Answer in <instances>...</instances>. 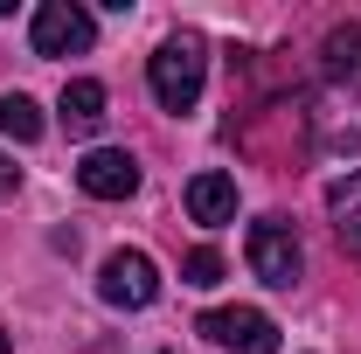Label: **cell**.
Here are the masks:
<instances>
[{
	"instance_id": "2",
	"label": "cell",
	"mask_w": 361,
	"mask_h": 354,
	"mask_svg": "<svg viewBox=\"0 0 361 354\" xmlns=\"http://www.w3.org/2000/svg\"><path fill=\"white\" fill-rule=\"evenodd\" d=\"M28 42H35V56H90L97 21H90V7H77V0H42L35 21H28Z\"/></svg>"
},
{
	"instance_id": "12",
	"label": "cell",
	"mask_w": 361,
	"mask_h": 354,
	"mask_svg": "<svg viewBox=\"0 0 361 354\" xmlns=\"http://www.w3.org/2000/svg\"><path fill=\"white\" fill-rule=\"evenodd\" d=\"M180 278H188V285H216V278H223V257H216V250H188V257H180Z\"/></svg>"
},
{
	"instance_id": "3",
	"label": "cell",
	"mask_w": 361,
	"mask_h": 354,
	"mask_svg": "<svg viewBox=\"0 0 361 354\" xmlns=\"http://www.w3.org/2000/svg\"><path fill=\"white\" fill-rule=\"evenodd\" d=\"M250 271H257L264 285H278V292H292V285H299L306 250H299L292 222H278V216H257V222H250Z\"/></svg>"
},
{
	"instance_id": "9",
	"label": "cell",
	"mask_w": 361,
	"mask_h": 354,
	"mask_svg": "<svg viewBox=\"0 0 361 354\" xmlns=\"http://www.w3.org/2000/svg\"><path fill=\"white\" fill-rule=\"evenodd\" d=\"M326 216H334V229H341V243L361 250V174H341L334 188H326Z\"/></svg>"
},
{
	"instance_id": "10",
	"label": "cell",
	"mask_w": 361,
	"mask_h": 354,
	"mask_svg": "<svg viewBox=\"0 0 361 354\" xmlns=\"http://www.w3.org/2000/svg\"><path fill=\"white\" fill-rule=\"evenodd\" d=\"M0 133L21 139V146H28V139H42V104H35L28 90H7V97H0Z\"/></svg>"
},
{
	"instance_id": "1",
	"label": "cell",
	"mask_w": 361,
	"mask_h": 354,
	"mask_svg": "<svg viewBox=\"0 0 361 354\" xmlns=\"http://www.w3.org/2000/svg\"><path fill=\"white\" fill-rule=\"evenodd\" d=\"M202 77H209V42H202L195 28L167 35V42L153 49V63H146V84H153V97H160L167 111H195Z\"/></svg>"
},
{
	"instance_id": "13",
	"label": "cell",
	"mask_w": 361,
	"mask_h": 354,
	"mask_svg": "<svg viewBox=\"0 0 361 354\" xmlns=\"http://www.w3.org/2000/svg\"><path fill=\"white\" fill-rule=\"evenodd\" d=\"M0 195H14V160L0 153Z\"/></svg>"
},
{
	"instance_id": "4",
	"label": "cell",
	"mask_w": 361,
	"mask_h": 354,
	"mask_svg": "<svg viewBox=\"0 0 361 354\" xmlns=\"http://www.w3.org/2000/svg\"><path fill=\"white\" fill-rule=\"evenodd\" d=\"M97 299H104V306H126V312L153 306V299H160V264H153L146 250H111L104 271H97Z\"/></svg>"
},
{
	"instance_id": "8",
	"label": "cell",
	"mask_w": 361,
	"mask_h": 354,
	"mask_svg": "<svg viewBox=\"0 0 361 354\" xmlns=\"http://www.w3.org/2000/svg\"><path fill=\"white\" fill-rule=\"evenodd\" d=\"M56 111H63V126H70L77 139H90L97 126H104V84H97V77L63 84V104H56Z\"/></svg>"
},
{
	"instance_id": "5",
	"label": "cell",
	"mask_w": 361,
	"mask_h": 354,
	"mask_svg": "<svg viewBox=\"0 0 361 354\" xmlns=\"http://www.w3.org/2000/svg\"><path fill=\"white\" fill-rule=\"evenodd\" d=\"M202 334L229 354H278V326H271V312L257 306H216L202 312Z\"/></svg>"
},
{
	"instance_id": "7",
	"label": "cell",
	"mask_w": 361,
	"mask_h": 354,
	"mask_svg": "<svg viewBox=\"0 0 361 354\" xmlns=\"http://www.w3.org/2000/svg\"><path fill=\"white\" fill-rule=\"evenodd\" d=\"M188 216L202 222V229L229 222V216H236V181H229V174H195V181H188Z\"/></svg>"
},
{
	"instance_id": "14",
	"label": "cell",
	"mask_w": 361,
	"mask_h": 354,
	"mask_svg": "<svg viewBox=\"0 0 361 354\" xmlns=\"http://www.w3.org/2000/svg\"><path fill=\"white\" fill-rule=\"evenodd\" d=\"M0 354H7V334H0Z\"/></svg>"
},
{
	"instance_id": "11",
	"label": "cell",
	"mask_w": 361,
	"mask_h": 354,
	"mask_svg": "<svg viewBox=\"0 0 361 354\" xmlns=\"http://www.w3.org/2000/svg\"><path fill=\"white\" fill-rule=\"evenodd\" d=\"M319 56H326V70H334V77H361V21L334 28V35L319 42Z\"/></svg>"
},
{
	"instance_id": "6",
	"label": "cell",
	"mask_w": 361,
	"mask_h": 354,
	"mask_svg": "<svg viewBox=\"0 0 361 354\" xmlns=\"http://www.w3.org/2000/svg\"><path fill=\"white\" fill-rule=\"evenodd\" d=\"M77 188H84L90 202H126L139 188V160L133 153H118V146H97L77 160Z\"/></svg>"
}]
</instances>
